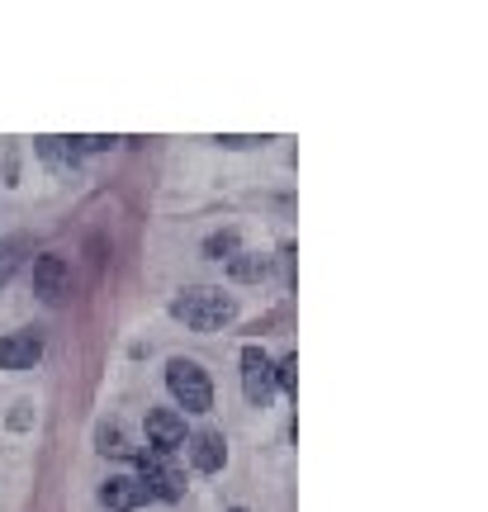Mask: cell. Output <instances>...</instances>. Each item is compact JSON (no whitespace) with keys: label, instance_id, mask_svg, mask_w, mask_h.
Instances as JSON below:
<instances>
[{"label":"cell","instance_id":"1","mask_svg":"<svg viewBox=\"0 0 488 512\" xmlns=\"http://www.w3.org/2000/svg\"><path fill=\"white\" fill-rule=\"evenodd\" d=\"M171 318L185 323L190 332H218L237 318V299L218 285H190L171 299Z\"/></svg>","mask_w":488,"mask_h":512},{"label":"cell","instance_id":"2","mask_svg":"<svg viewBox=\"0 0 488 512\" xmlns=\"http://www.w3.org/2000/svg\"><path fill=\"white\" fill-rule=\"evenodd\" d=\"M166 389L171 399L181 403L185 413H209L214 408V380L199 361H185V356H171L166 361Z\"/></svg>","mask_w":488,"mask_h":512},{"label":"cell","instance_id":"3","mask_svg":"<svg viewBox=\"0 0 488 512\" xmlns=\"http://www.w3.org/2000/svg\"><path fill=\"white\" fill-rule=\"evenodd\" d=\"M138 460V479L147 484V494L162 498V503H181L185 498V470L171 456H157V451H133Z\"/></svg>","mask_w":488,"mask_h":512},{"label":"cell","instance_id":"4","mask_svg":"<svg viewBox=\"0 0 488 512\" xmlns=\"http://www.w3.org/2000/svg\"><path fill=\"white\" fill-rule=\"evenodd\" d=\"M242 394H247L252 408H266L271 394H275V361L256 347V342L252 347H242Z\"/></svg>","mask_w":488,"mask_h":512},{"label":"cell","instance_id":"5","mask_svg":"<svg viewBox=\"0 0 488 512\" xmlns=\"http://www.w3.org/2000/svg\"><path fill=\"white\" fill-rule=\"evenodd\" d=\"M185 441H190L185 413H176V408H152V413H147V451L171 456V451H181Z\"/></svg>","mask_w":488,"mask_h":512},{"label":"cell","instance_id":"6","mask_svg":"<svg viewBox=\"0 0 488 512\" xmlns=\"http://www.w3.org/2000/svg\"><path fill=\"white\" fill-rule=\"evenodd\" d=\"M100 503L109 512H138L143 503H152V494H147V484L138 475H109L100 484Z\"/></svg>","mask_w":488,"mask_h":512},{"label":"cell","instance_id":"7","mask_svg":"<svg viewBox=\"0 0 488 512\" xmlns=\"http://www.w3.org/2000/svg\"><path fill=\"white\" fill-rule=\"evenodd\" d=\"M185 451H190V465H195L199 475H218V470L228 465V441H223V432H214V427L195 432V437L185 441Z\"/></svg>","mask_w":488,"mask_h":512},{"label":"cell","instance_id":"8","mask_svg":"<svg viewBox=\"0 0 488 512\" xmlns=\"http://www.w3.org/2000/svg\"><path fill=\"white\" fill-rule=\"evenodd\" d=\"M67 285H72V266L62 261V256H34V294L38 299H48V304H57L62 294H67Z\"/></svg>","mask_w":488,"mask_h":512},{"label":"cell","instance_id":"9","mask_svg":"<svg viewBox=\"0 0 488 512\" xmlns=\"http://www.w3.org/2000/svg\"><path fill=\"white\" fill-rule=\"evenodd\" d=\"M43 361V337L38 332H10L0 337V370H34Z\"/></svg>","mask_w":488,"mask_h":512},{"label":"cell","instance_id":"10","mask_svg":"<svg viewBox=\"0 0 488 512\" xmlns=\"http://www.w3.org/2000/svg\"><path fill=\"white\" fill-rule=\"evenodd\" d=\"M34 152L43 157L48 166H57V171H76V147H72V138H34Z\"/></svg>","mask_w":488,"mask_h":512},{"label":"cell","instance_id":"11","mask_svg":"<svg viewBox=\"0 0 488 512\" xmlns=\"http://www.w3.org/2000/svg\"><path fill=\"white\" fill-rule=\"evenodd\" d=\"M266 271H271V256H256V252H237L233 261H228V275H233V280H242V285L266 280Z\"/></svg>","mask_w":488,"mask_h":512},{"label":"cell","instance_id":"12","mask_svg":"<svg viewBox=\"0 0 488 512\" xmlns=\"http://www.w3.org/2000/svg\"><path fill=\"white\" fill-rule=\"evenodd\" d=\"M95 451H100V456H114V460L133 456V446L124 441V427H119V422H100V432H95Z\"/></svg>","mask_w":488,"mask_h":512},{"label":"cell","instance_id":"13","mask_svg":"<svg viewBox=\"0 0 488 512\" xmlns=\"http://www.w3.org/2000/svg\"><path fill=\"white\" fill-rule=\"evenodd\" d=\"M24 252H29V238H0V285H10V280H15Z\"/></svg>","mask_w":488,"mask_h":512},{"label":"cell","instance_id":"14","mask_svg":"<svg viewBox=\"0 0 488 512\" xmlns=\"http://www.w3.org/2000/svg\"><path fill=\"white\" fill-rule=\"evenodd\" d=\"M242 252V238H237V228H223L214 238H204V256H214V261H233Z\"/></svg>","mask_w":488,"mask_h":512},{"label":"cell","instance_id":"15","mask_svg":"<svg viewBox=\"0 0 488 512\" xmlns=\"http://www.w3.org/2000/svg\"><path fill=\"white\" fill-rule=\"evenodd\" d=\"M275 389H285V394H299V356H285V361H275Z\"/></svg>","mask_w":488,"mask_h":512},{"label":"cell","instance_id":"16","mask_svg":"<svg viewBox=\"0 0 488 512\" xmlns=\"http://www.w3.org/2000/svg\"><path fill=\"white\" fill-rule=\"evenodd\" d=\"M119 138H109V133H72V147L76 157H86V152H105V147H114Z\"/></svg>","mask_w":488,"mask_h":512},{"label":"cell","instance_id":"17","mask_svg":"<svg viewBox=\"0 0 488 512\" xmlns=\"http://www.w3.org/2000/svg\"><path fill=\"white\" fill-rule=\"evenodd\" d=\"M214 143H218V147H233V152H242V147H256V143H266V138H256V133H218Z\"/></svg>","mask_w":488,"mask_h":512},{"label":"cell","instance_id":"18","mask_svg":"<svg viewBox=\"0 0 488 512\" xmlns=\"http://www.w3.org/2000/svg\"><path fill=\"white\" fill-rule=\"evenodd\" d=\"M233 512H247V508H233Z\"/></svg>","mask_w":488,"mask_h":512}]
</instances>
